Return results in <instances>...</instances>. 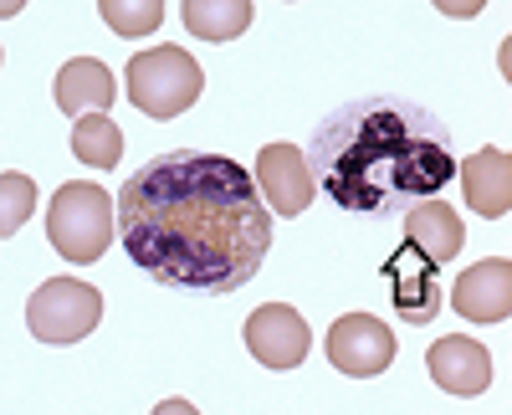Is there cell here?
I'll use <instances>...</instances> for the list:
<instances>
[{
    "mask_svg": "<svg viewBox=\"0 0 512 415\" xmlns=\"http://www.w3.org/2000/svg\"><path fill=\"white\" fill-rule=\"evenodd\" d=\"M185 26H190V36H200V41H231V36H241L246 26H251V6L246 0H185Z\"/></svg>",
    "mask_w": 512,
    "mask_h": 415,
    "instance_id": "16",
    "label": "cell"
},
{
    "mask_svg": "<svg viewBox=\"0 0 512 415\" xmlns=\"http://www.w3.org/2000/svg\"><path fill=\"white\" fill-rule=\"evenodd\" d=\"M118 236L139 272L175 293L226 298L267 262L272 211L246 164L205 149L154 154L118 190Z\"/></svg>",
    "mask_w": 512,
    "mask_h": 415,
    "instance_id": "1",
    "label": "cell"
},
{
    "mask_svg": "<svg viewBox=\"0 0 512 415\" xmlns=\"http://www.w3.org/2000/svg\"><path fill=\"white\" fill-rule=\"evenodd\" d=\"M256 190H262L267 211L272 216H303L318 185H313V170H308V154H297V144H267L262 154H256Z\"/></svg>",
    "mask_w": 512,
    "mask_h": 415,
    "instance_id": "9",
    "label": "cell"
},
{
    "mask_svg": "<svg viewBox=\"0 0 512 415\" xmlns=\"http://www.w3.org/2000/svg\"><path fill=\"white\" fill-rule=\"evenodd\" d=\"M456 139L446 118L415 98L369 93L318 118L308 144L313 185L359 221H395L415 200L456 180Z\"/></svg>",
    "mask_w": 512,
    "mask_h": 415,
    "instance_id": "2",
    "label": "cell"
},
{
    "mask_svg": "<svg viewBox=\"0 0 512 415\" xmlns=\"http://www.w3.org/2000/svg\"><path fill=\"white\" fill-rule=\"evenodd\" d=\"M118 98L113 72L98 57H72L57 67V108L67 118H88V113H108V103Z\"/></svg>",
    "mask_w": 512,
    "mask_h": 415,
    "instance_id": "14",
    "label": "cell"
},
{
    "mask_svg": "<svg viewBox=\"0 0 512 415\" xmlns=\"http://www.w3.org/2000/svg\"><path fill=\"white\" fill-rule=\"evenodd\" d=\"M456 180L477 216L507 221V211H512V154L507 149H477L466 164H456Z\"/></svg>",
    "mask_w": 512,
    "mask_h": 415,
    "instance_id": "11",
    "label": "cell"
},
{
    "mask_svg": "<svg viewBox=\"0 0 512 415\" xmlns=\"http://www.w3.org/2000/svg\"><path fill=\"white\" fill-rule=\"evenodd\" d=\"M451 308L472 323H507V313H512V262L487 257L477 267H466L451 287Z\"/></svg>",
    "mask_w": 512,
    "mask_h": 415,
    "instance_id": "10",
    "label": "cell"
},
{
    "mask_svg": "<svg viewBox=\"0 0 512 415\" xmlns=\"http://www.w3.org/2000/svg\"><path fill=\"white\" fill-rule=\"evenodd\" d=\"M103 318V293L77 277H52L26 298V328L41 344H82Z\"/></svg>",
    "mask_w": 512,
    "mask_h": 415,
    "instance_id": "5",
    "label": "cell"
},
{
    "mask_svg": "<svg viewBox=\"0 0 512 415\" xmlns=\"http://www.w3.org/2000/svg\"><path fill=\"white\" fill-rule=\"evenodd\" d=\"M0 200H6V211H0V231L16 236V231L26 226V216L36 211V185H31V175L6 170V175H0Z\"/></svg>",
    "mask_w": 512,
    "mask_h": 415,
    "instance_id": "18",
    "label": "cell"
},
{
    "mask_svg": "<svg viewBox=\"0 0 512 415\" xmlns=\"http://www.w3.org/2000/svg\"><path fill=\"white\" fill-rule=\"evenodd\" d=\"M425 369H431V380L446 390V395H482L492 385V354L477 344V339H436L431 354H425Z\"/></svg>",
    "mask_w": 512,
    "mask_h": 415,
    "instance_id": "12",
    "label": "cell"
},
{
    "mask_svg": "<svg viewBox=\"0 0 512 415\" xmlns=\"http://www.w3.org/2000/svg\"><path fill=\"white\" fill-rule=\"evenodd\" d=\"M205 93V72L185 47H144L128 57V103L149 118H175Z\"/></svg>",
    "mask_w": 512,
    "mask_h": 415,
    "instance_id": "3",
    "label": "cell"
},
{
    "mask_svg": "<svg viewBox=\"0 0 512 415\" xmlns=\"http://www.w3.org/2000/svg\"><path fill=\"white\" fill-rule=\"evenodd\" d=\"M405 241H415L436 267H451V262L461 257V246H466V231H461L456 205H446L441 195L415 200L410 211H405Z\"/></svg>",
    "mask_w": 512,
    "mask_h": 415,
    "instance_id": "13",
    "label": "cell"
},
{
    "mask_svg": "<svg viewBox=\"0 0 512 415\" xmlns=\"http://www.w3.org/2000/svg\"><path fill=\"white\" fill-rule=\"evenodd\" d=\"M384 282L395 287V318L410 323V328H425V323H436L441 313V267L420 252L415 241H400V252L379 267Z\"/></svg>",
    "mask_w": 512,
    "mask_h": 415,
    "instance_id": "8",
    "label": "cell"
},
{
    "mask_svg": "<svg viewBox=\"0 0 512 415\" xmlns=\"http://www.w3.org/2000/svg\"><path fill=\"white\" fill-rule=\"evenodd\" d=\"M308 344H313V328L308 318L287 308V303H262L251 318H246V349L256 364H267L272 375H287L308 359Z\"/></svg>",
    "mask_w": 512,
    "mask_h": 415,
    "instance_id": "7",
    "label": "cell"
},
{
    "mask_svg": "<svg viewBox=\"0 0 512 415\" xmlns=\"http://www.w3.org/2000/svg\"><path fill=\"white\" fill-rule=\"evenodd\" d=\"M103 21L118 31V36H149V31H159V21H164V6L159 0H139V6H128V0H103Z\"/></svg>",
    "mask_w": 512,
    "mask_h": 415,
    "instance_id": "17",
    "label": "cell"
},
{
    "mask_svg": "<svg viewBox=\"0 0 512 415\" xmlns=\"http://www.w3.org/2000/svg\"><path fill=\"white\" fill-rule=\"evenodd\" d=\"M72 154L88 164V170H118L123 159V129L108 113H88L72 123Z\"/></svg>",
    "mask_w": 512,
    "mask_h": 415,
    "instance_id": "15",
    "label": "cell"
},
{
    "mask_svg": "<svg viewBox=\"0 0 512 415\" xmlns=\"http://www.w3.org/2000/svg\"><path fill=\"white\" fill-rule=\"evenodd\" d=\"M113 200L108 190L88 185V180H72L52 195V211H47V241L52 252H62L67 262L88 267L98 262L108 246H113Z\"/></svg>",
    "mask_w": 512,
    "mask_h": 415,
    "instance_id": "4",
    "label": "cell"
},
{
    "mask_svg": "<svg viewBox=\"0 0 512 415\" xmlns=\"http://www.w3.org/2000/svg\"><path fill=\"white\" fill-rule=\"evenodd\" d=\"M328 364L338 375H354V380H374L395 364V334L390 323L374 318V313H344L333 318V328L323 334Z\"/></svg>",
    "mask_w": 512,
    "mask_h": 415,
    "instance_id": "6",
    "label": "cell"
}]
</instances>
